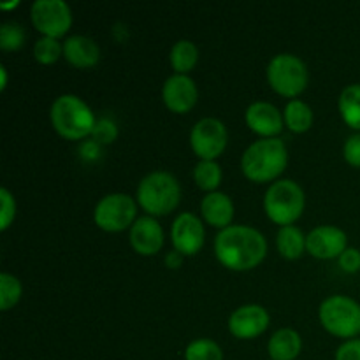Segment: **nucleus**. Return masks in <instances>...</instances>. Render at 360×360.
<instances>
[{"mask_svg":"<svg viewBox=\"0 0 360 360\" xmlns=\"http://www.w3.org/2000/svg\"><path fill=\"white\" fill-rule=\"evenodd\" d=\"M320 322L338 338L360 334V306L347 295H330L320 304Z\"/></svg>","mask_w":360,"mask_h":360,"instance_id":"nucleus-6","label":"nucleus"},{"mask_svg":"<svg viewBox=\"0 0 360 360\" xmlns=\"http://www.w3.org/2000/svg\"><path fill=\"white\" fill-rule=\"evenodd\" d=\"M130 243L141 255H153L164 245V231L153 217H141L130 227Z\"/></svg>","mask_w":360,"mask_h":360,"instance_id":"nucleus-15","label":"nucleus"},{"mask_svg":"<svg viewBox=\"0 0 360 360\" xmlns=\"http://www.w3.org/2000/svg\"><path fill=\"white\" fill-rule=\"evenodd\" d=\"M301 336L294 329L276 330L267 343V352L273 360H294L301 354Z\"/></svg>","mask_w":360,"mask_h":360,"instance_id":"nucleus-19","label":"nucleus"},{"mask_svg":"<svg viewBox=\"0 0 360 360\" xmlns=\"http://www.w3.org/2000/svg\"><path fill=\"white\" fill-rule=\"evenodd\" d=\"M172 245L181 255H193L204 245L202 221L193 213H181L172 224Z\"/></svg>","mask_w":360,"mask_h":360,"instance_id":"nucleus-11","label":"nucleus"},{"mask_svg":"<svg viewBox=\"0 0 360 360\" xmlns=\"http://www.w3.org/2000/svg\"><path fill=\"white\" fill-rule=\"evenodd\" d=\"M25 42V30L20 23L6 21L0 27V48L6 51L20 49Z\"/></svg>","mask_w":360,"mask_h":360,"instance_id":"nucleus-27","label":"nucleus"},{"mask_svg":"<svg viewBox=\"0 0 360 360\" xmlns=\"http://www.w3.org/2000/svg\"><path fill=\"white\" fill-rule=\"evenodd\" d=\"M0 202H2V224H0V229L6 231L11 225V221L14 220V214H16V202H14V197L11 195V192L7 188L0 190Z\"/></svg>","mask_w":360,"mask_h":360,"instance_id":"nucleus-29","label":"nucleus"},{"mask_svg":"<svg viewBox=\"0 0 360 360\" xmlns=\"http://www.w3.org/2000/svg\"><path fill=\"white\" fill-rule=\"evenodd\" d=\"M340 112L352 129L360 130V84H350L341 91Z\"/></svg>","mask_w":360,"mask_h":360,"instance_id":"nucleus-21","label":"nucleus"},{"mask_svg":"<svg viewBox=\"0 0 360 360\" xmlns=\"http://www.w3.org/2000/svg\"><path fill=\"white\" fill-rule=\"evenodd\" d=\"M246 123L252 130L262 136H274L283 129V118L276 105L269 102H253L246 109Z\"/></svg>","mask_w":360,"mask_h":360,"instance_id":"nucleus-16","label":"nucleus"},{"mask_svg":"<svg viewBox=\"0 0 360 360\" xmlns=\"http://www.w3.org/2000/svg\"><path fill=\"white\" fill-rule=\"evenodd\" d=\"M193 178L200 188L214 192L221 181V169L214 160H200L193 169Z\"/></svg>","mask_w":360,"mask_h":360,"instance_id":"nucleus-24","label":"nucleus"},{"mask_svg":"<svg viewBox=\"0 0 360 360\" xmlns=\"http://www.w3.org/2000/svg\"><path fill=\"white\" fill-rule=\"evenodd\" d=\"M197 84L186 74H172L167 77L162 90L165 105L174 112H186L197 102Z\"/></svg>","mask_w":360,"mask_h":360,"instance_id":"nucleus-14","label":"nucleus"},{"mask_svg":"<svg viewBox=\"0 0 360 360\" xmlns=\"http://www.w3.org/2000/svg\"><path fill=\"white\" fill-rule=\"evenodd\" d=\"M91 134H94L95 141H98V143H111V141H115L118 130H116V125L111 120L102 118L95 123V129Z\"/></svg>","mask_w":360,"mask_h":360,"instance_id":"nucleus-30","label":"nucleus"},{"mask_svg":"<svg viewBox=\"0 0 360 360\" xmlns=\"http://www.w3.org/2000/svg\"><path fill=\"white\" fill-rule=\"evenodd\" d=\"M32 21L44 37H60L72 23V13L63 0H35L32 4Z\"/></svg>","mask_w":360,"mask_h":360,"instance_id":"nucleus-9","label":"nucleus"},{"mask_svg":"<svg viewBox=\"0 0 360 360\" xmlns=\"http://www.w3.org/2000/svg\"><path fill=\"white\" fill-rule=\"evenodd\" d=\"M278 250L287 259H299L306 250V238L295 225H285L278 231Z\"/></svg>","mask_w":360,"mask_h":360,"instance_id":"nucleus-20","label":"nucleus"},{"mask_svg":"<svg viewBox=\"0 0 360 360\" xmlns=\"http://www.w3.org/2000/svg\"><path fill=\"white\" fill-rule=\"evenodd\" d=\"M165 264H167V267H172V269L179 267V264H181V253L171 252L167 257H165Z\"/></svg>","mask_w":360,"mask_h":360,"instance_id":"nucleus-34","label":"nucleus"},{"mask_svg":"<svg viewBox=\"0 0 360 360\" xmlns=\"http://www.w3.org/2000/svg\"><path fill=\"white\" fill-rule=\"evenodd\" d=\"M336 360H360V340H348L338 348Z\"/></svg>","mask_w":360,"mask_h":360,"instance_id":"nucleus-33","label":"nucleus"},{"mask_svg":"<svg viewBox=\"0 0 360 360\" xmlns=\"http://www.w3.org/2000/svg\"><path fill=\"white\" fill-rule=\"evenodd\" d=\"M62 51H63V46H60V42L53 37H41L34 46L35 60L41 63L56 62Z\"/></svg>","mask_w":360,"mask_h":360,"instance_id":"nucleus-28","label":"nucleus"},{"mask_svg":"<svg viewBox=\"0 0 360 360\" xmlns=\"http://www.w3.org/2000/svg\"><path fill=\"white\" fill-rule=\"evenodd\" d=\"M283 120L288 129L294 130V132H306L313 123V111L306 102L294 98L285 108Z\"/></svg>","mask_w":360,"mask_h":360,"instance_id":"nucleus-23","label":"nucleus"},{"mask_svg":"<svg viewBox=\"0 0 360 360\" xmlns=\"http://www.w3.org/2000/svg\"><path fill=\"white\" fill-rule=\"evenodd\" d=\"M340 267L347 273H357L360 271V250L347 248L340 255Z\"/></svg>","mask_w":360,"mask_h":360,"instance_id":"nucleus-31","label":"nucleus"},{"mask_svg":"<svg viewBox=\"0 0 360 360\" xmlns=\"http://www.w3.org/2000/svg\"><path fill=\"white\" fill-rule=\"evenodd\" d=\"M218 260L232 271H248L259 266L267 253L266 238L248 225H229L214 239Z\"/></svg>","mask_w":360,"mask_h":360,"instance_id":"nucleus-1","label":"nucleus"},{"mask_svg":"<svg viewBox=\"0 0 360 360\" xmlns=\"http://www.w3.org/2000/svg\"><path fill=\"white\" fill-rule=\"evenodd\" d=\"M136 202L127 193H109L95 206V224L109 232H118L129 227L136 218Z\"/></svg>","mask_w":360,"mask_h":360,"instance_id":"nucleus-8","label":"nucleus"},{"mask_svg":"<svg viewBox=\"0 0 360 360\" xmlns=\"http://www.w3.org/2000/svg\"><path fill=\"white\" fill-rule=\"evenodd\" d=\"M169 58H171V65L174 67L176 74H185L190 69H193V65L199 60V49L192 41L181 39L172 46Z\"/></svg>","mask_w":360,"mask_h":360,"instance_id":"nucleus-22","label":"nucleus"},{"mask_svg":"<svg viewBox=\"0 0 360 360\" xmlns=\"http://www.w3.org/2000/svg\"><path fill=\"white\" fill-rule=\"evenodd\" d=\"M267 79L278 94L295 97L308 84V67L299 56L292 53H280L273 56L267 65Z\"/></svg>","mask_w":360,"mask_h":360,"instance_id":"nucleus-7","label":"nucleus"},{"mask_svg":"<svg viewBox=\"0 0 360 360\" xmlns=\"http://www.w3.org/2000/svg\"><path fill=\"white\" fill-rule=\"evenodd\" d=\"M51 123L60 136L67 139H83L94 132L95 120L91 109L76 95H60L51 105Z\"/></svg>","mask_w":360,"mask_h":360,"instance_id":"nucleus-3","label":"nucleus"},{"mask_svg":"<svg viewBox=\"0 0 360 360\" xmlns=\"http://www.w3.org/2000/svg\"><path fill=\"white\" fill-rule=\"evenodd\" d=\"M306 250L316 259H340L347 250V234L334 225H320L306 238Z\"/></svg>","mask_w":360,"mask_h":360,"instance_id":"nucleus-12","label":"nucleus"},{"mask_svg":"<svg viewBox=\"0 0 360 360\" xmlns=\"http://www.w3.org/2000/svg\"><path fill=\"white\" fill-rule=\"evenodd\" d=\"M13 6H18V2H13V4H2L4 9H7V7H13Z\"/></svg>","mask_w":360,"mask_h":360,"instance_id":"nucleus-35","label":"nucleus"},{"mask_svg":"<svg viewBox=\"0 0 360 360\" xmlns=\"http://www.w3.org/2000/svg\"><path fill=\"white\" fill-rule=\"evenodd\" d=\"M345 158L350 165L360 167V134H354L345 143Z\"/></svg>","mask_w":360,"mask_h":360,"instance_id":"nucleus-32","label":"nucleus"},{"mask_svg":"<svg viewBox=\"0 0 360 360\" xmlns=\"http://www.w3.org/2000/svg\"><path fill=\"white\" fill-rule=\"evenodd\" d=\"M181 199L179 183L171 172L155 171L141 179L137 200L150 214H165L174 210Z\"/></svg>","mask_w":360,"mask_h":360,"instance_id":"nucleus-4","label":"nucleus"},{"mask_svg":"<svg viewBox=\"0 0 360 360\" xmlns=\"http://www.w3.org/2000/svg\"><path fill=\"white\" fill-rule=\"evenodd\" d=\"M186 360H224V354L218 343L207 338L192 341L185 350Z\"/></svg>","mask_w":360,"mask_h":360,"instance_id":"nucleus-25","label":"nucleus"},{"mask_svg":"<svg viewBox=\"0 0 360 360\" xmlns=\"http://www.w3.org/2000/svg\"><path fill=\"white\" fill-rule=\"evenodd\" d=\"M63 56L67 62L76 67H91L101 58V49L95 44L94 39L84 35H70L63 42Z\"/></svg>","mask_w":360,"mask_h":360,"instance_id":"nucleus-17","label":"nucleus"},{"mask_svg":"<svg viewBox=\"0 0 360 360\" xmlns=\"http://www.w3.org/2000/svg\"><path fill=\"white\" fill-rule=\"evenodd\" d=\"M269 326V313L259 304H246L236 309L229 319V329L239 340H252Z\"/></svg>","mask_w":360,"mask_h":360,"instance_id":"nucleus-13","label":"nucleus"},{"mask_svg":"<svg viewBox=\"0 0 360 360\" xmlns=\"http://www.w3.org/2000/svg\"><path fill=\"white\" fill-rule=\"evenodd\" d=\"M190 143L202 160H214L227 146V129L218 118H202L193 125Z\"/></svg>","mask_w":360,"mask_h":360,"instance_id":"nucleus-10","label":"nucleus"},{"mask_svg":"<svg viewBox=\"0 0 360 360\" xmlns=\"http://www.w3.org/2000/svg\"><path fill=\"white\" fill-rule=\"evenodd\" d=\"M288 162L287 146L281 139L266 137L250 144L243 153L241 169L252 181L262 183L274 179L285 171Z\"/></svg>","mask_w":360,"mask_h":360,"instance_id":"nucleus-2","label":"nucleus"},{"mask_svg":"<svg viewBox=\"0 0 360 360\" xmlns=\"http://www.w3.org/2000/svg\"><path fill=\"white\" fill-rule=\"evenodd\" d=\"M267 217L280 225H290L304 210V192L292 179H280L267 188L264 195Z\"/></svg>","mask_w":360,"mask_h":360,"instance_id":"nucleus-5","label":"nucleus"},{"mask_svg":"<svg viewBox=\"0 0 360 360\" xmlns=\"http://www.w3.org/2000/svg\"><path fill=\"white\" fill-rule=\"evenodd\" d=\"M200 211H202L207 224L214 225V227L227 229L229 224L232 221V217H234V204H232L231 197L227 193L210 192L202 199Z\"/></svg>","mask_w":360,"mask_h":360,"instance_id":"nucleus-18","label":"nucleus"},{"mask_svg":"<svg viewBox=\"0 0 360 360\" xmlns=\"http://www.w3.org/2000/svg\"><path fill=\"white\" fill-rule=\"evenodd\" d=\"M21 297V283L16 276L9 273L0 274V308L6 311L16 304Z\"/></svg>","mask_w":360,"mask_h":360,"instance_id":"nucleus-26","label":"nucleus"}]
</instances>
